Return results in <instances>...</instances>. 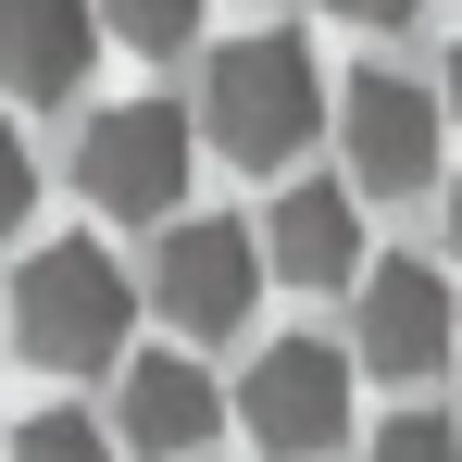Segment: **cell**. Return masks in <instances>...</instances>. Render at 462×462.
<instances>
[{"label":"cell","instance_id":"obj_1","mask_svg":"<svg viewBox=\"0 0 462 462\" xmlns=\"http://www.w3.org/2000/svg\"><path fill=\"white\" fill-rule=\"evenodd\" d=\"M125 325H138V288H125V263H113L100 237H38V250L13 263V350H25V363L88 375V363L125 350Z\"/></svg>","mask_w":462,"mask_h":462},{"label":"cell","instance_id":"obj_2","mask_svg":"<svg viewBox=\"0 0 462 462\" xmlns=\"http://www.w3.org/2000/svg\"><path fill=\"white\" fill-rule=\"evenodd\" d=\"M200 125H213V151L250 162V175L300 162L312 125H325V76H312V51H300V38H226V51L200 63Z\"/></svg>","mask_w":462,"mask_h":462},{"label":"cell","instance_id":"obj_3","mask_svg":"<svg viewBox=\"0 0 462 462\" xmlns=\"http://www.w3.org/2000/svg\"><path fill=\"white\" fill-rule=\"evenodd\" d=\"M438 125H450V88H412L400 63H363L337 88V151L363 200H425L438 188Z\"/></svg>","mask_w":462,"mask_h":462},{"label":"cell","instance_id":"obj_4","mask_svg":"<svg viewBox=\"0 0 462 462\" xmlns=\"http://www.w3.org/2000/svg\"><path fill=\"white\" fill-rule=\"evenodd\" d=\"M188 162L200 151H188V113L175 100H113L76 138V188H88V213H113V226H175Z\"/></svg>","mask_w":462,"mask_h":462},{"label":"cell","instance_id":"obj_5","mask_svg":"<svg viewBox=\"0 0 462 462\" xmlns=\"http://www.w3.org/2000/svg\"><path fill=\"white\" fill-rule=\"evenodd\" d=\"M263 275H275V250H263L250 226H226V213H200V226H162L151 312L175 325V337H237L250 300H263Z\"/></svg>","mask_w":462,"mask_h":462},{"label":"cell","instance_id":"obj_6","mask_svg":"<svg viewBox=\"0 0 462 462\" xmlns=\"http://www.w3.org/2000/svg\"><path fill=\"white\" fill-rule=\"evenodd\" d=\"M237 425L263 462H312V450H350V350L325 337H275L250 387H237Z\"/></svg>","mask_w":462,"mask_h":462},{"label":"cell","instance_id":"obj_7","mask_svg":"<svg viewBox=\"0 0 462 462\" xmlns=\"http://www.w3.org/2000/svg\"><path fill=\"white\" fill-rule=\"evenodd\" d=\"M350 350H363L387 387L438 375V363L462 350V325H450V275H438V263H412V250H387L375 275H363V337H350Z\"/></svg>","mask_w":462,"mask_h":462},{"label":"cell","instance_id":"obj_8","mask_svg":"<svg viewBox=\"0 0 462 462\" xmlns=\"http://www.w3.org/2000/svg\"><path fill=\"white\" fill-rule=\"evenodd\" d=\"M263 250H275L288 288H363V275H375V263H363V188H337V175H288L275 213H263Z\"/></svg>","mask_w":462,"mask_h":462},{"label":"cell","instance_id":"obj_9","mask_svg":"<svg viewBox=\"0 0 462 462\" xmlns=\"http://www.w3.org/2000/svg\"><path fill=\"white\" fill-rule=\"evenodd\" d=\"M213 425H226V387L200 375L188 350H138V363H125V387H113V450L188 462V450H213Z\"/></svg>","mask_w":462,"mask_h":462},{"label":"cell","instance_id":"obj_10","mask_svg":"<svg viewBox=\"0 0 462 462\" xmlns=\"http://www.w3.org/2000/svg\"><path fill=\"white\" fill-rule=\"evenodd\" d=\"M100 51V0H0V63L25 100H63Z\"/></svg>","mask_w":462,"mask_h":462},{"label":"cell","instance_id":"obj_11","mask_svg":"<svg viewBox=\"0 0 462 462\" xmlns=\"http://www.w3.org/2000/svg\"><path fill=\"white\" fill-rule=\"evenodd\" d=\"M100 25H113L125 51H188V38H200V0H100Z\"/></svg>","mask_w":462,"mask_h":462},{"label":"cell","instance_id":"obj_12","mask_svg":"<svg viewBox=\"0 0 462 462\" xmlns=\"http://www.w3.org/2000/svg\"><path fill=\"white\" fill-rule=\"evenodd\" d=\"M13 462H113V450H100L88 412H25V425H13Z\"/></svg>","mask_w":462,"mask_h":462},{"label":"cell","instance_id":"obj_13","mask_svg":"<svg viewBox=\"0 0 462 462\" xmlns=\"http://www.w3.org/2000/svg\"><path fill=\"white\" fill-rule=\"evenodd\" d=\"M363 462H462V425H450V412H387Z\"/></svg>","mask_w":462,"mask_h":462},{"label":"cell","instance_id":"obj_14","mask_svg":"<svg viewBox=\"0 0 462 462\" xmlns=\"http://www.w3.org/2000/svg\"><path fill=\"white\" fill-rule=\"evenodd\" d=\"M325 13H350V25H412L425 0H325Z\"/></svg>","mask_w":462,"mask_h":462},{"label":"cell","instance_id":"obj_15","mask_svg":"<svg viewBox=\"0 0 462 462\" xmlns=\"http://www.w3.org/2000/svg\"><path fill=\"white\" fill-rule=\"evenodd\" d=\"M450 250H462V175H450Z\"/></svg>","mask_w":462,"mask_h":462},{"label":"cell","instance_id":"obj_16","mask_svg":"<svg viewBox=\"0 0 462 462\" xmlns=\"http://www.w3.org/2000/svg\"><path fill=\"white\" fill-rule=\"evenodd\" d=\"M450 113H462V51H450Z\"/></svg>","mask_w":462,"mask_h":462}]
</instances>
